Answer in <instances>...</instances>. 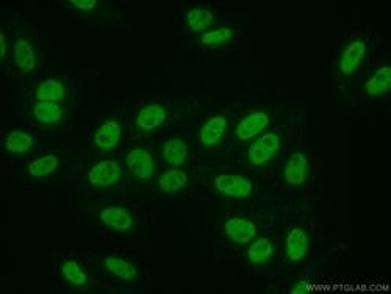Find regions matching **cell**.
Instances as JSON below:
<instances>
[{
  "label": "cell",
  "mask_w": 391,
  "mask_h": 294,
  "mask_svg": "<svg viewBox=\"0 0 391 294\" xmlns=\"http://www.w3.org/2000/svg\"><path fill=\"white\" fill-rule=\"evenodd\" d=\"M122 126L116 119H107L97 127L94 133V146L102 152L115 151L121 143Z\"/></svg>",
  "instance_id": "30bf717a"
},
{
  "label": "cell",
  "mask_w": 391,
  "mask_h": 294,
  "mask_svg": "<svg viewBox=\"0 0 391 294\" xmlns=\"http://www.w3.org/2000/svg\"><path fill=\"white\" fill-rule=\"evenodd\" d=\"M168 121V110L161 103H149L136 114L135 124L144 132H153Z\"/></svg>",
  "instance_id": "7c38bea8"
},
{
  "label": "cell",
  "mask_w": 391,
  "mask_h": 294,
  "mask_svg": "<svg viewBox=\"0 0 391 294\" xmlns=\"http://www.w3.org/2000/svg\"><path fill=\"white\" fill-rule=\"evenodd\" d=\"M185 22L186 27L194 31V34H200V31H205L215 22V14L207 10V8L196 6L186 13Z\"/></svg>",
  "instance_id": "d4e9b609"
},
{
  "label": "cell",
  "mask_w": 391,
  "mask_h": 294,
  "mask_svg": "<svg viewBox=\"0 0 391 294\" xmlns=\"http://www.w3.org/2000/svg\"><path fill=\"white\" fill-rule=\"evenodd\" d=\"M35 144V138L31 133L26 132V130H13L6 135L5 138V151L14 153V155H22L27 153L31 147Z\"/></svg>",
  "instance_id": "44dd1931"
},
{
  "label": "cell",
  "mask_w": 391,
  "mask_h": 294,
  "mask_svg": "<svg viewBox=\"0 0 391 294\" xmlns=\"http://www.w3.org/2000/svg\"><path fill=\"white\" fill-rule=\"evenodd\" d=\"M308 250H310V238L308 233L300 227H293L285 238V255L290 263H300L304 261Z\"/></svg>",
  "instance_id": "9c48e42d"
},
{
  "label": "cell",
  "mask_w": 391,
  "mask_h": 294,
  "mask_svg": "<svg viewBox=\"0 0 391 294\" xmlns=\"http://www.w3.org/2000/svg\"><path fill=\"white\" fill-rule=\"evenodd\" d=\"M64 111L55 102H36L34 105V118L44 126H55L63 121Z\"/></svg>",
  "instance_id": "7402d4cb"
},
{
  "label": "cell",
  "mask_w": 391,
  "mask_h": 294,
  "mask_svg": "<svg viewBox=\"0 0 391 294\" xmlns=\"http://www.w3.org/2000/svg\"><path fill=\"white\" fill-rule=\"evenodd\" d=\"M66 96H68L66 86H64L61 81L56 78H47L44 81H41L35 91V97L38 102L60 103L66 99Z\"/></svg>",
  "instance_id": "e0dca14e"
},
{
  "label": "cell",
  "mask_w": 391,
  "mask_h": 294,
  "mask_svg": "<svg viewBox=\"0 0 391 294\" xmlns=\"http://www.w3.org/2000/svg\"><path fill=\"white\" fill-rule=\"evenodd\" d=\"M391 88V69L390 66H382L379 68L372 76L366 80V83L363 86L365 93L370 97H380L385 96Z\"/></svg>",
  "instance_id": "d6986e66"
},
{
  "label": "cell",
  "mask_w": 391,
  "mask_h": 294,
  "mask_svg": "<svg viewBox=\"0 0 391 294\" xmlns=\"http://www.w3.org/2000/svg\"><path fill=\"white\" fill-rule=\"evenodd\" d=\"M60 166V158L54 153H47L34 160L27 166V174L34 178H46L52 176Z\"/></svg>",
  "instance_id": "603a6c76"
},
{
  "label": "cell",
  "mask_w": 391,
  "mask_h": 294,
  "mask_svg": "<svg viewBox=\"0 0 391 294\" xmlns=\"http://www.w3.org/2000/svg\"><path fill=\"white\" fill-rule=\"evenodd\" d=\"M60 271H61L63 279L76 288H85L89 282V277L83 269V266H81L76 260L63 261Z\"/></svg>",
  "instance_id": "cb8c5ba5"
},
{
  "label": "cell",
  "mask_w": 391,
  "mask_h": 294,
  "mask_svg": "<svg viewBox=\"0 0 391 294\" xmlns=\"http://www.w3.org/2000/svg\"><path fill=\"white\" fill-rule=\"evenodd\" d=\"M246 257L252 265H266L274 257V244L266 236H260L250 241L246 250Z\"/></svg>",
  "instance_id": "2e32d148"
},
{
  "label": "cell",
  "mask_w": 391,
  "mask_h": 294,
  "mask_svg": "<svg viewBox=\"0 0 391 294\" xmlns=\"http://www.w3.org/2000/svg\"><path fill=\"white\" fill-rule=\"evenodd\" d=\"M229 128V121L223 114L210 118L199 130V141L203 147H216L224 140Z\"/></svg>",
  "instance_id": "8fae6325"
},
{
  "label": "cell",
  "mask_w": 391,
  "mask_h": 294,
  "mask_svg": "<svg viewBox=\"0 0 391 294\" xmlns=\"http://www.w3.org/2000/svg\"><path fill=\"white\" fill-rule=\"evenodd\" d=\"M103 266L113 277H116L122 282H133L140 275V271H138V268L132 261L121 257H107L103 260Z\"/></svg>",
  "instance_id": "9a60e30c"
},
{
  "label": "cell",
  "mask_w": 391,
  "mask_h": 294,
  "mask_svg": "<svg viewBox=\"0 0 391 294\" xmlns=\"http://www.w3.org/2000/svg\"><path fill=\"white\" fill-rule=\"evenodd\" d=\"M69 4L80 11H93L97 6V0H71Z\"/></svg>",
  "instance_id": "4316f807"
},
{
  "label": "cell",
  "mask_w": 391,
  "mask_h": 294,
  "mask_svg": "<svg viewBox=\"0 0 391 294\" xmlns=\"http://www.w3.org/2000/svg\"><path fill=\"white\" fill-rule=\"evenodd\" d=\"M213 185L223 196L232 199H248L254 193V183L243 176L219 174L215 177Z\"/></svg>",
  "instance_id": "3957f363"
},
{
  "label": "cell",
  "mask_w": 391,
  "mask_h": 294,
  "mask_svg": "<svg viewBox=\"0 0 391 294\" xmlns=\"http://www.w3.org/2000/svg\"><path fill=\"white\" fill-rule=\"evenodd\" d=\"M310 174V161L304 152H293L283 166V181L290 186H304Z\"/></svg>",
  "instance_id": "8992f818"
},
{
  "label": "cell",
  "mask_w": 391,
  "mask_h": 294,
  "mask_svg": "<svg viewBox=\"0 0 391 294\" xmlns=\"http://www.w3.org/2000/svg\"><path fill=\"white\" fill-rule=\"evenodd\" d=\"M308 291H312V285H310V282H307V280L298 282L291 290L293 294H304V293H308Z\"/></svg>",
  "instance_id": "83f0119b"
},
{
  "label": "cell",
  "mask_w": 391,
  "mask_h": 294,
  "mask_svg": "<svg viewBox=\"0 0 391 294\" xmlns=\"http://www.w3.org/2000/svg\"><path fill=\"white\" fill-rule=\"evenodd\" d=\"M190 183V177L183 169H169L158 177V188L166 194H176L185 190Z\"/></svg>",
  "instance_id": "ac0fdd59"
},
{
  "label": "cell",
  "mask_w": 391,
  "mask_h": 294,
  "mask_svg": "<svg viewBox=\"0 0 391 294\" xmlns=\"http://www.w3.org/2000/svg\"><path fill=\"white\" fill-rule=\"evenodd\" d=\"M8 54V39H6V34L5 31H0V56L5 59Z\"/></svg>",
  "instance_id": "f1b7e54d"
},
{
  "label": "cell",
  "mask_w": 391,
  "mask_h": 294,
  "mask_svg": "<svg viewBox=\"0 0 391 294\" xmlns=\"http://www.w3.org/2000/svg\"><path fill=\"white\" fill-rule=\"evenodd\" d=\"M224 233L235 244H249L252 240L257 238L258 227L254 220L243 216H235L225 220Z\"/></svg>",
  "instance_id": "52a82bcc"
},
{
  "label": "cell",
  "mask_w": 391,
  "mask_h": 294,
  "mask_svg": "<svg viewBox=\"0 0 391 294\" xmlns=\"http://www.w3.org/2000/svg\"><path fill=\"white\" fill-rule=\"evenodd\" d=\"M366 52H368V46L363 39H354L349 43L343 52L340 55V61H338V68L340 72L343 74L345 77H351L358 71V68L362 66V63L366 56Z\"/></svg>",
  "instance_id": "ba28073f"
},
{
  "label": "cell",
  "mask_w": 391,
  "mask_h": 294,
  "mask_svg": "<svg viewBox=\"0 0 391 294\" xmlns=\"http://www.w3.org/2000/svg\"><path fill=\"white\" fill-rule=\"evenodd\" d=\"M13 55L14 63L18 69L24 74H31L38 66V55L34 44L27 38L19 36L16 38L13 44Z\"/></svg>",
  "instance_id": "4fadbf2b"
},
{
  "label": "cell",
  "mask_w": 391,
  "mask_h": 294,
  "mask_svg": "<svg viewBox=\"0 0 391 294\" xmlns=\"http://www.w3.org/2000/svg\"><path fill=\"white\" fill-rule=\"evenodd\" d=\"M126 165L128 173L138 178V181H151L153 174H156V160H153L152 153L148 149L140 146L127 152Z\"/></svg>",
  "instance_id": "7a4b0ae2"
},
{
  "label": "cell",
  "mask_w": 391,
  "mask_h": 294,
  "mask_svg": "<svg viewBox=\"0 0 391 294\" xmlns=\"http://www.w3.org/2000/svg\"><path fill=\"white\" fill-rule=\"evenodd\" d=\"M102 224L115 232H128L133 228V216L124 207H105L99 215Z\"/></svg>",
  "instance_id": "5bb4252c"
},
{
  "label": "cell",
  "mask_w": 391,
  "mask_h": 294,
  "mask_svg": "<svg viewBox=\"0 0 391 294\" xmlns=\"http://www.w3.org/2000/svg\"><path fill=\"white\" fill-rule=\"evenodd\" d=\"M270 114L266 111H252L246 114L235 127V136L240 141H250L255 140L257 136L262 135L265 130L270 127Z\"/></svg>",
  "instance_id": "5b68a950"
},
{
  "label": "cell",
  "mask_w": 391,
  "mask_h": 294,
  "mask_svg": "<svg viewBox=\"0 0 391 294\" xmlns=\"http://www.w3.org/2000/svg\"><path fill=\"white\" fill-rule=\"evenodd\" d=\"M122 168L116 160H103L89 169L88 182L94 188H110L121 182Z\"/></svg>",
  "instance_id": "277c9868"
},
{
  "label": "cell",
  "mask_w": 391,
  "mask_h": 294,
  "mask_svg": "<svg viewBox=\"0 0 391 294\" xmlns=\"http://www.w3.org/2000/svg\"><path fill=\"white\" fill-rule=\"evenodd\" d=\"M282 140L280 136L273 132H268L257 136L254 143L248 149V158L252 166H265L270 163L280 151Z\"/></svg>",
  "instance_id": "6da1fadb"
},
{
  "label": "cell",
  "mask_w": 391,
  "mask_h": 294,
  "mask_svg": "<svg viewBox=\"0 0 391 294\" xmlns=\"http://www.w3.org/2000/svg\"><path fill=\"white\" fill-rule=\"evenodd\" d=\"M233 35L235 31L232 27H218V29L205 31V34L200 36V43L208 47L223 46L229 43V41L233 38Z\"/></svg>",
  "instance_id": "484cf974"
},
{
  "label": "cell",
  "mask_w": 391,
  "mask_h": 294,
  "mask_svg": "<svg viewBox=\"0 0 391 294\" xmlns=\"http://www.w3.org/2000/svg\"><path fill=\"white\" fill-rule=\"evenodd\" d=\"M163 157H165L166 163L171 166H182L185 165L186 158H188V144L182 138H169L163 144Z\"/></svg>",
  "instance_id": "ffe728a7"
}]
</instances>
